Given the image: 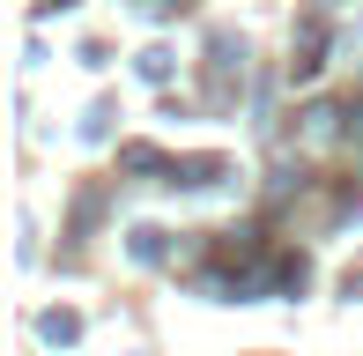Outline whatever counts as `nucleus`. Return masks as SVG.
Instances as JSON below:
<instances>
[{
	"label": "nucleus",
	"instance_id": "obj_1",
	"mask_svg": "<svg viewBox=\"0 0 363 356\" xmlns=\"http://www.w3.org/2000/svg\"><path fill=\"white\" fill-rule=\"evenodd\" d=\"M223 178V156H186V164H171V186H216Z\"/></svg>",
	"mask_w": 363,
	"mask_h": 356
},
{
	"label": "nucleus",
	"instance_id": "obj_2",
	"mask_svg": "<svg viewBox=\"0 0 363 356\" xmlns=\"http://www.w3.org/2000/svg\"><path fill=\"white\" fill-rule=\"evenodd\" d=\"M38 334H45V342H74L82 327H74V312H45V319H38Z\"/></svg>",
	"mask_w": 363,
	"mask_h": 356
},
{
	"label": "nucleus",
	"instance_id": "obj_3",
	"mask_svg": "<svg viewBox=\"0 0 363 356\" xmlns=\"http://www.w3.org/2000/svg\"><path fill=\"white\" fill-rule=\"evenodd\" d=\"M126 245H134V260H156V252H163V230H148V223H141V230L126 238Z\"/></svg>",
	"mask_w": 363,
	"mask_h": 356
},
{
	"label": "nucleus",
	"instance_id": "obj_4",
	"mask_svg": "<svg viewBox=\"0 0 363 356\" xmlns=\"http://www.w3.org/2000/svg\"><path fill=\"white\" fill-rule=\"evenodd\" d=\"M141 74L148 82H171V52H141Z\"/></svg>",
	"mask_w": 363,
	"mask_h": 356
},
{
	"label": "nucleus",
	"instance_id": "obj_5",
	"mask_svg": "<svg viewBox=\"0 0 363 356\" xmlns=\"http://www.w3.org/2000/svg\"><path fill=\"white\" fill-rule=\"evenodd\" d=\"M119 164H126V171H156V149H148V141H134V149H126Z\"/></svg>",
	"mask_w": 363,
	"mask_h": 356
},
{
	"label": "nucleus",
	"instance_id": "obj_6",
	"mask_svg": "<svg viewBox=\"0 0 363 356\" xmlns=\"http://www.w3.org/2000/svg\"><path fill=\"white\" fill-rule=\"evenodd\" d=\"M45 8H67V0H45Z\"/></svg>",
	"mask_w": 363,
	"mask_h": 356
}]
</instances>
